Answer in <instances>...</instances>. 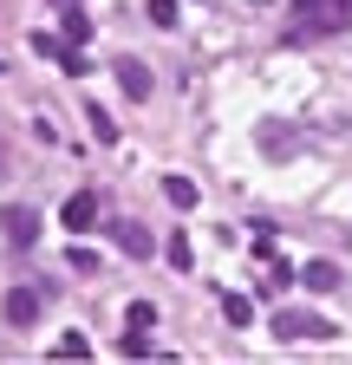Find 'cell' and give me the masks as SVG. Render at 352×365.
<instances>
[{"label":"cell","instance_id":"cell-6","mask_svg":"<svg viewBox=\"0 0 352 365\" xmlns=\"http://www.w3.org/2000/svg\"><path fill=\"white\" fill-rule=\"evenodd\" d=\"M111 242H118L124 255H138V261H150V228H144V222H111Z\"/></svg>","mask_w":352,"mask_h":365},{"label":"cell","instance_id":"cell-16","mask_svg":"<svg viewBox=\"0 0 352 365\" xmlns=\"http://www.w3.org/2000/svg\"><path fill=\"white\" fill-rule=\"evenodd\" d=\"M118 352H124V359H144V352H150V333H138V327H130V333L118 339Z\"/></svg>","mask_w":352,"mask_h":365},{"label":"cell","instance_id":"cell-3","mask_svg":"<svg viewBox=\"0 0 352 365\" xmlns=\"http://www.w3.org/2000/svg\"><path fill=\"white\" fill-rule=\"evenodd\" d=\"M0 242H7L14 255H26V248L39 242V215H33L26 202H14V209H0Z\"/></svg>","mask_w":352,"mask_h":365},{"label":"cell","instance_id":"cell-17","mask_svg":"<svg viewBox=\"0 0 352 365\" xmlns=\"http://www.w3.org/2000/svg\"><path fill=\"white\" fill-rule=\"evenodd\" d=\"M144 14H150V26H163V33H170V26H176V0H150Z\"/></svg>","mask_w":352,"mask_h":365},{"label":"cell","instance_id":"cell-1","mask_svg":"<svg viewBox=\"0 0 352 365\" xmlns=\"http://www.w3.org/2000/svg\"><path fill=\"white\" fill-rule=\"evenodd\" d=\"M333 333H339L333 319L306 313V307H281V313H274V339H281V346H300V339H333Z\"/></svg>","mask_w":352,"mask_h":365},{"label":"cell","instance_id":"cell-4","mask_svg":"<svg viewBox=\"0 0 352 365\" xmlns=\"http://www.w3.org/2000/svg\"><path fill=\"white\" fill-rule=\"evenodd\" d=\"M59 222L72 228V235L98 228V196H92V190H72V196H66V209H59Z\"/></svg>","mask_w":352,"mask_h":365},{"label":"cell","instance_id":"cell-11","mask_svg":"<svg viewBox=\"0 0 352 365\" xmlns=\"http://www.w3.org/2000/svg\"><path fill=\"white\" fill-rule=\"evenodd\" d=\"M59 33H66L72 46H85V39H92V14H85V7H66V20H59Z\"/></svg>","mask_w":352,"mask_h":365},{"label":"cell","instance_id":"cell-5","mask_svg":"<svg viewBox=\"0 0 352 365\" xmlns=\"http://www.w3.org/2000/svg\"><path fill=\"white\" fill-rule=\"evenodd\" d=\"M118 85H124L130 105H144V98H150V66H144V59H118Z\"/></svg>","mask_w":352,"mask_h":365},{"label":"cell","instance_id":"cell-15","mask_svg":"<svg viewBox=\"0 0 352 365\" xmlns=\"http://www.w3.org/2000/svg\"><path fill=\"white\" fill-rule=\"evenodd\" d=\"M85 118H92V137H98V144H118V124H111L98 105H85Z\"/></svg>","mask_w":352,"mask_h":365},{"label":"cell","instance_id":"cell-19","mask_svg":"<svg viewBox=\"0 0 352 365\" xmlns=\"http://www.w3.org/2000/svg\"><path fill=\"white\" fill-rule=\"evenodd\" d=\"M66 261H72V274H105V267H98V255H92V248H72V255H66Z\"/></svg>","mask_w":352,"mask_h":365},{"label":"cell","instance_id":"cell-20","mask_svg":"<svg viewBox=\"0 0 352 365\" xmlns=\"http://www.w3.org/2000/svg\"><path fill=\"white\" fill-rule=\"evenodd\" d=\"M294 14H306V20H333V0H294Z\"/></svg>","mask_w":352,"mask_h":365},{"label":"cell","instance_id":"cell-10","mask_svg":"<svg viewBox=\"0 0 352 365\" xmlns=\"http://www.w3.org/2000/svg\"><path fill=\"white\" fill-rule=\"evenodd\" d=\"M300 144V137H294V124H261V150H268V157H287Z\"/></svg>","mask_w":352,"mask_h":365},{"label":"cell","instance_id":"cell-8","mask_svg":"<svg viewBox=\"0 0 352 365\" xmlns=\"http://www.w3.org/2000/svg\"><path fill=\"white\" fill-rule=\"evenodd\" d=\"M163 202H170V209H196V202H202V190H196L190 176H163Z\"/></svg>","mask_w":352,"mask_h":365},{"label":"cell","instance_id":"cell-12","mask_svg":"<svg viewBox=\"0 0 352 365\" xmlns=\"http://www.w3.org/2000/svg\"><path fill=\"white\" fill-rule=\"evenodd\" d=\"M222 319L229 327H254V300L248 294H222Z\"/></svg>","mask_w":352,"mask_h":365},{"label":"cell","instance_id":"cell-14","mask_svg":"<svg viewBox=\"0 0 352 365\" xmlns=\"http://www.w3.org/2000/svg\"><path fill=\"white\" fill-rule=\"evenodd\" d=\"M85 352H92V339H85V333H59V339H53V359H85Z\"/></svg>","mask_w":352,"mask_h":365},{"label":"cell","instance_id":"cell-13","mask_svg":"<svg viewBox=\"0 0 352 365\" xmlns=\"http://www.w3.org/2000/svg\"><path fill=\"white\" fill-rule=\"evenodd\" d=\"M163 255H170V267H176V274H190V267H196V248H190V235H170V242H163Z\"/></svg>","mask_w":352,"mask_h":365},{"label":"cell","instance_id":"cell-18","mask_svg":"<svg viewBox=\"0 0 352 365\" xmlns=\"http://www.w3.org/2000/svg\"><path fill=\"white\" fill-rule=\"evenodd\" d=\"M130 327L150 333V327H157V307H150V300H130Z\"/></svg>","mask_w":352,"mask_h":365},{"label":"cell","instance_id":"cell-9","mask_svg":"<svg viewBox=\"0 0 352 365\" xmlns=\"http://www.w3.org/2000/svg\"><path fill=\"white\" fill-rule=\"evenodd\" d=\"M300 281L314 287V294H333V287H339V261H306V267H300Z\"/></svg>","mask_w":352,"mask_h":365},{"label":"cell","instance_id":"cell-7","mask_svg":"<svg viewBox=\"0 0 352 365\" xmlns=\"http://www.w3.org/2000/svg\"><path fill=\"white\" fill-rule=\"evenodd\" d=\"M7 327H39V294L33 287H14L7 294Z\"/></svg>","mask_w":352,"mask_h":365},{"label":"cell","instance_id":"cell-2","mask_svg":"<svg viewBox=\"0 0 352 365\" xmlns=\"http://www.w3.org/2000/svg\"><path fill=\"white\" fill-rule=\"evenodd\" d=\"M33 53L46 59V66H59L66 78H85V72H92V66H85V46H72L66 33H46V26L33 33Z\"/></svg>","mask_w":352,"mask_h":365}]
</instances>
